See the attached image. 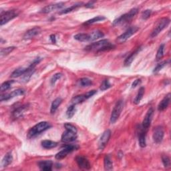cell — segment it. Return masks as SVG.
<instances>
[{
  "mask_svg": "<svg viewBox=\"0 0 171 171\" xmlns=\"http://www.w3.org/2000/svg\"><path fill=\"white\" fill-rule=\"evenodd\" d=\"M146 133H147V131L144 130L141 126V129H140L139 133H138L139 145L141 148H145L146 146Z\"/></svg>",
  "mask_w": 171,
  "mask_h": 171,
  "instance_id": "ffe728a7",
  "label": "cell"
},
{
  "mask_svg": "<svg viewBox=\"0 0 171 171\" xmlns=\"http://www.w3.org/2000/svg\"><path fill=\"white\" fill-rule=\"evenodd\" d=\"M78 148V147L74 145H66L63 146V149L56 154L55 158L56 160L60 161L66 157L69 153H72L74 150H76Z\"/></svg>",
  "mask_w": 171,
  "mask_h": 171,
  "instance_id": "52a82bcc",
  "label": "cell"
},
{
  "mask_svg": "<svg viewBox=\"0 0 171 171\" xmlns=\"http://www.w3.org/2000/svg\"><path fill=\"white\" fill-rule=\"evenodd\" d=\"M86 100H87V98H86V97L85 94H82V95H78V96L74 97L71 100V103H72V104H74V105H77L80 103H82Z\"/></svg>",
  "mask_w": 171,
  "mask_h": 171,
  "instance_id": "f1b7e54d",
  "label": "cell"
},
{
  "mask_svg": "<svg viewBox=\"0 0 171 171\" xmlns=\"http://www.w3.org/2000/svg\"><path fill=\"white\" fill-rule=\"evenodd\" d=\"M141 50H142V47H138L137 50H135L134 52H133V53L130 54V55L128 56L126 58V59L125 60V61H124V66H130V64H132V62L134 61L136 56H137V54L140 52H141Z\"/></svg>",
  "mask_w": 171,
  "mask_h": 171,
  "instance_id": "44dd1931",
  "label": "cell"
},
{
  "mask_svg": "<svg viewBox=\"0 0 171 171\" xmlns=\"http://www.w3.org/2000/svg\"><path fill=\"white\" fill-rule=\"evenodd\" d=\"M76 161L78 165L82 169L89 170L91 168V165L88 158L83 156H78L76 158Z\"/></svg>",
  "mask_w": 171,
  "mask_h": 171,
  "instance_id": "5bb4252c",
  "label": "cell"
},
{
  "mask_svg": "<svg viewBox=\"0 0 171 171\" xmlns=\"http://www.w3.org/2000/svg\"><path fill=\"white\" fill-rule=\"evenodd\" d=\"M29 108V104H26L22 105V106L17 108L14 112H13V116L15 118H18L23 116L25 112L28 110Z\"/></svg>",
  "mask_w": 171,
  "mask_h": 171,
  "instance_id": "2e32d148",
  "label": "cell"
},
{
  "mask_svg": "<svg viewBox=\"0 0 171 171\" xmlns=\"http://www.w3.org/2000/svg\"><path fill=\"white\" fill-rule=\"evenodd\" d=\"M50 40H51V41H52V42L53 43V44H56V36H55V35H51V36H50Z\"/></svg>",
  "mask_w": 171,
  "mask_h": 171,
  "instance_id": "7dc6e473",
  "label": "cell"
},
{
  "mask_svg": "<svg viewBox=\"0 0 171 171\" xmlns=\"http://www.w3.org/2000/svg\"><path fill=\"white\" fill-rule=\"evenodd\" d=\"M110 137L111 131L110 130H106L104 132L98 141V149L100 150H102L104 149V148L106 147L108 141H109Z\"/></svg>",
  "mask_w": 171,
  "mask_h": 171,
  "instance_id": "8fae6325",
  "label": "cell"
},
{
  "mask_svg": "<svg viewBox=\"0 0 171 171\" xmlns=\"http://www.w3.org/2000/svg\"><path fill=\"white\" fill-rule=\"evenodd\" d=\"M170 94L169 93V94L166 95L165 98L161 100V102L159 103L158 106V111L162 112L166 110L169 106V105L170 104Z\"/></svg>",
  "mask_w": 171,
  "mask_h": 171,
  "instance_id": "e0dca14e",
  "label": "cell"
},
{
  "mask_svg": "<svg viewBox=\"0 0 171 171\" xmlns=\"http://www.w3.org/2000/svg\"><path fill=\"white\" fill-rule=\"evenodd\" d=\"M104 169L106 170H112L113 169V163L109 156H106L104 159Z\"/></svg>",
  "mask_w": 171,
  "mask_h": 171,
  "instance_id": "f546056e",
  "label": "cell"
},
{
  "mask_svg": "<svg viewBox=\"0 0 171 171\" xmlns=\"http://www.w3.org/2000/svg\"><path fill=\"white\" fill-rule=\"evenodd\" d=\"M42 146L45 149H52L58 146V142H54L50 140H46V141H42Z\"/></svg>",
  "mask_w": 171,
  "mask_h": 171,
  "instance_id": "cb8c5ba5",
  "label": "cell"
},
{
  "mask_svg": "<svg viewBox=\"0 0 171 171\" xmlns=\"http://www.w3.org/2000/svg\"><path fill=\"white\" fill-rule=\"evenodd\" d=\"M141 83V79L136 80L133 83V84H132V88H136L137 86H138V84H140Z\"/></svg>",
  "mask_w": 171,
  "mask_h": 171,
  "instance_id": "f6af8a7d",
  "label": "cell"
},
{
  "mask_svg": "<svg viewBox=\"0 0 171 171\" xmlns=\"http://www.w3.org/2000/svg\"><path fill=\"white\" fill-rule=\"evenodd\" d=\"M123 108H124V101L122 100H118V102H116L112 112L111 116H110V122L112 124H114L117 121L118 119L120 117V114H121V112L123 110Z\"/></svg>",
  "mask_w": 171,
  "mask_h": 171,
  "instance_id": "5b68a950",
  "label": "cell"
},
{
  "mask_svg": "<svg viewBox=\"0 0 171 171\" xmlns=\"http://www.w3.org/2000/svg\"><path fill=\"white\" fill-rule=\"evenodd\" d=\"M76 111V105L74 104H71L68 108V110L66 111V116L68 118H72L74 115L75 114Z\"/></svg>",
  "mask_w": 171,
  "mask_h": 171,
  "instance_id": "836d02e7",
  "label": "cell"
},
{
  "mask_svg": "<svg viewBox=\"0 0 171 171\" xmlns=\"http://www.w3.org/2000/svg\"><path fill=\"white\" fill-rule=\"evenodd\" d=\"M77 138V133L74 132L66 130L62 135V142L64 143H68L76 141Z\"/></svg>",
  "mask_w": 171,
  "mask_h": 171,
  "instance_id": "4fadbf2b",
  "label": "cell"
},
{
  "mask_svg": "<svg viewBox=\"0 0 171 171\" xmlns=\"http://www.w3.org/2000/svg\"><path fill=\"white\" fill-rule=\"evenodd\" d=\"M94 2H89L88 3H86V4L85 5V6L86 7H89V8H91V7H94Z\"/></svg>",
  "mask_w": 171,
  "mask_h": 171,
  "instance_id": "bcb514c9",
  "label": "cell"
},
{
  "mask_svg": "<svg viewBox=\"0 0 171 171\" xmlns=\"http://www.w3.org/2000/svg\"><path fill=\"white\" fill-rule=\"evenodd\" d=\"M50 127H51V125H50V124L48 122L44 121L39 122L29 130L28 133V137L30 138L36 137V136L41 134L46 130H48Z\"/></svg>",
  "mask_w": 171,
  "mask_h": 171,
  "instance_id": "7a4b0ae2",
  "label": "cell"
},
{
  "mask_svg": "<svg viewBox=\"0 0 171 171\" xmlns=\"http://www.w3.org/2000/svg\"><path fill=\"white\" fill-rule=\"evenodd\" d=\"M25 94V90L22 88H19L17 90H15L13 92H11V93H8V94H4L1 95V101H7L9 100L11 98H14V97L19 96H23Z\"/></svg>",
  "mask_w": 171,
  "mask_h": 171,
  "instance_id": "7c38bea8",
  "label": "cell"
},
{
  "mask_svg": "<svg viewBox=\"0 0 171 171\" xmlns=\"http://www.w3.org/2000/svg\"><path fill=\"white\" fill-rule=\"evenodd\" d=\"M145 89L144 87H141L139 89L138 94H137V96H136L135 99L134 100V103L135 104H138L140 103V102H141V100L143 98L144 94H145Z\"/></svg>",
  "mask_w": 171,
  "mask_h": 171,
  "instance_id": "1f68e13d",
  "label": "cell"
},
{
  "mask_svg": "<svg viewBox=\"0 0 171 171\" xmlns=\"http://www.w3.org/2000/svg\"><path fill=\"white\" fill-rule=\"evenodd\" d=\"M115 47L114 45L112 44L108 40H102L94 43H92L90 45L87 46L85 50L88 52H101L108 51L113 49Z\"/></svg>",
  "mask_w": 171,
  "mask_h": 171,
  "instance_id": "6da1fadb",
  "label": "cell"
},
{
  "mask_svg": "<svg viewBox=\"0 0 171 171\" xmlns=\"http://www.w3.org/2000/svg\"><path fill=\"white\" fill-rule=\"evenodd\" d=\"M14 49L15 47H14V46H11V47H7L5 48H2L1 51H0V55H1V56L8 55V54L12 52Z\"/></svg>",
  "mask_w": 171,
  "mask_h": 171,
  "instance_id": "8d00e7d4",
  "label": "cell"
},
{
  "mask_svg": "<svg viewBox=\"0 0 171 171\" xmlns=\"http://www.w3.org/2000/svg\"><path fill=\"white\" fill-rule=\"evenodd\" d=\"M96 90H91V91H89L87 93H86L85 95H86V98L88 99V98H90V97H92V96H94L96 94Z\"/></svg>",
  "mask_w": 171,
  "mask_h": 171,
  "instance_id": "ee69618b",
  "label": "cell"
},
{
  "mask_svg": "<svg viewBox=\"0 0 171 171\" xmlns=\"http://www.w3.org/2000/svg\"><path fill=\"white\" fill-rule=\"evenodd\" d=\"M164 50H165V44H161L157 51V57H156L157 61H160L163 58V56H164Z\"/></svg>",
  "mask_w": 171,
  "mask_h": 171,
  "instance_id": "e575fe53",
  "label": "cell"
},
{
  "mask_svg": "<svg viewBox=\"0 0 171 171\" xmlns=\"http://www.w3.org/2000/svg\"><path fill=\"white\" fill-rule=\"evenodd\" d=\"M74 39L78 41L82 42H90V36H89V34H78L74 36Z\"/></svg>",
  "mask_w": 171,
  "mask_h": 171,
  "instance_id": "d4e9b609",
  "label": "cell"
},
{
  "mask_svg": "<svg viewBox=\"0 0 171 171\" xmlns=\"http://www.w3.org/2000/svg\"><path fill=\"white\" fill-rule=\"evenodd\" d=\"M138 30L139 28L137 26L130 27L129 28L127 29L125 32L123 33L122 35H120V36L117 38V39H116V42L118 43V44H122V43L125 42L132 36H133L134 34L137 33Z\"/></svg>",
  "mask_w": 171,
  "mask_h": 171,
  "instance_id": "8992f818",
  "label": "cell"
},
{
  "mask_svg": "<svg viewBox=\"0 0 171 171\" xmlns=\"http://www.w3.org/2000/svg\"><path fill=\"white\" fill-rule=\"evenodd\" d=\"M169 62V61H163V62H161V63H159L158 64H157V66L155 67V68L154 69L153 72L154 73H158V72H160L163 68H165L166 66V64H168Z\"/></svg>",
  "mask_w": 171,
  "mask_h": 171,
  "instance_id": "74e56055",
  "label": "cell"
},
{
  "mask_svg": "<svg viewBox=\"0 0 171 171\" xmlns=\"http://www.w3.org/2000/svg\"><path fill=\"white\" fill-rule=\"evenodd\" d=\"M111 86H112V85L109 82L108 80H104L102 82V84H101L100 89L102 91H104V90H108V89H109L110 88H111Z\"/></svg>",
  "mask_w": 171,
  "mask_h": 171,
  "instance_id": "f35d334b",
  "label": "cell"
},
{
  "mask_svg": "<svg viewBox=\"0 0 171 171\" xmlns=\"http://www.w3.org/2000/svg\"><path fill=\"white\" fill-rule=\"evenodd\" d=\"M89 36H90V42H93L96 40H98L100 38H103L104 35L101 31L95 30L93 31L90 34H89Z\"/></svg>",
  "mask_w": 171,
  "mask_h": 171,
  "instance_id": "603a6c76",
  "label": "cell"
},
{
  "mask_svg": "<svg viewBox=\"0 0 171 171\" xmlns=\"http://www.w3.org/2000/svg\"><path fill=\"white\" fill-rule=\"evenodd\" d=\"M153 114H154L153 108H149L145 116V118L143 120L142 126H141L143 129L146 131H148L150 126V124L151 122H152L153 117Z\"/></svg>",
  "mask_w": 171,
  "mask_h": 171,
  "instance_id": "9c48e42d",
  "label": "cell"
},
{
  "mask_svg": "<svg viewBox=\"0 0 171 171\" xmlns=\"http://www.w3.org/2000/svg\"><path fill=\"white\" fill-rule=\"evenodd\" d=\"M105 19H106V18H105V17L98 15V16L94 17V18H92L91 19H89V20L84 22L83 25L84 26H88V25H90V24H94V23H96V22L103 21V20H104Z\"/></svg>",
  "mask_w": 171,
  "mask_h": 171,
  "instance_id": "4dcf8cb0",
  "label": "cell"
},
{
  "mask_svg": "<svg viewBox=\"0 0 171 171\" xmlns=\"http://www.w3.org/2000/svg\"><path fill=\"white\" fill-rule=\"evenodd\" d=\"M64 127L66 128V130H71V131H73V132H74V133H77V128L74 126L72 125V124H71L66 123L64 124Z\"/></svg>",
  "mask_w": 171,
  "mask_h": 171,
  "instance_id": "7bdbcfd3",
  "label": "cell"
},
{
  "mask_svg": "<svg viewBox=\"0 0 171 171\" xmlns=\"http://www.w3.org/2000/svg\"><path fill=\"white\" fill-rule=\"evenodd\" d=\"M82 5H83V3L82 2H78V3H76V4L70 7H68V8L65 9L64 10H62L61 11H60V14H68L70 12H72V11L76 10L77 8H78V7H81Z\"/></svg>",
  "mask_w": 171,
  "mask_h": 171,
  "instance_id": "83f0119b",
  "label": "cell"
},
{
  "mask_svg": "<svg viewBox=\"0 0 171 171\" xmlns=\"http://www.w3.org/2000/svg\"><path fill=\"white\" fill-rule=\"evenodd\" d=\"M13 161V157L11 155V153H7L3 158L2 159V167L4 168V167H7L8 165H10Z\"/></svg>",
  "mask_w": 171,
  "mask_h": 171,
  "instance_id": "7402d4cb",
  "label": "cell"
},
{
  "mask_svg": "<svg viewBox=\"0 0 171 171\" xmlns=\"http://www.w3.org/2000/svg\"><path fill=\"white\" fill-rule=\"evenodd\" d=\"M14 82L13 80H10V81H7L3 82L2 85H1V92H3L5 91H7V90L11 88V86L12 84V83Z\"/></svg>",
  "mask_w": 171,
  "mask_h": 171,
  "instance_id": "d590c367",
  "label": "cell"
},
{
  "mask_svg": "<svg viewBox=\"0 0 171 171\" xmlns=\"http://www.w3.org/2000/svg\"><path fill=\"white\" fill-rule=\"evenodd\" d=\"M170 24V19L167 18H163L157 22V23L155 25L154 28L151 33L150 37L155 38L160 34L162 31L166 28L167 26Z\"/></svg>",
  "mask_w": 171,
  "mask_h": 171,
  "instance_id": "277c9868",
  "label": "cell"
},
{
  "mask_svg": "<svg viewBox=\"0 0 171 171\" xmlns=\"http://www.w3.org/2000/svg\"><path fill=\"white\" fill-rule=\"evenodd\" d=\"M151 13H152V11H151L150 10H145V11H142V15H141L142 18L143 19H149V18H150V16Z\"/></svg>",
  "mask_w": 171,
  "mask_h": 171,
  "instance_id": "b9f144b4",
  "label": "cell"
},
{
  "mask_svg": "<svg viewBox=\"0 0 171 171\" xmlns=\"http://www.w3.org/2000/svg\"><path fill=\"white\" fill-rule=\"evenodd\" d=\"M78 82H79V85L82 87L90 86L92 84V80L88 78H82L79 80Z\"/></svg>",
  "mask_w": 171,
  "mask_h": 171,
  "instance_id": "d6a6232c",
  "label": "cell"
},
{
  "mask_svg": "<svg viewBox=\"0 0 171 171\" xmlns=\"http://www.w3.org/2000/svg\"><path fill=\"white\" fill-rule=\"evenodd\" d=\"M138 10L137 8L132 9L131 10H130L129 12H128L125 14H123L121 15V16L116 18L113 22V26H120V25H124L127 24V23L131 21L132 19H133L135 15L138 14Z\"/></svg>",
  "mask_w": 171,
  "mask_h": 171,
  "instance_id": "3957f363",
  "label": "cell"
},
{
  "mask_svg": "<svg viewBox=\"0 0 171 171\" xmlns=\"http://www.w3.org/2000/svg\"><path fill=\"white\" fill-rule=\"evenodd\" d=\"M38 166L42 170L51 171L52 170L53 162L51 161H42L38 162Z\"/></svg>",
  "mask_w": 171,
  "mask_h": 171,
  "instance_id": "d6986e66",
  "label": "cell"
},
{
  "mask_svg": "<svg viewBox=\"0 0 171 171\" xmlns=\"http://www.w3.org/2000/svg\"><path fill=\"white\" fill-rule=\"evenodd\" d=\"M19 14V12L17 10H9L5 11V12L1 14V22L0 24L1 26L4 25L7 23H8L11 19L16 18Z\"/></svg>",
  "mask_w": 171,
  "mask_h": 171,
  "instance_id": "ba28073f",
  "label": "cell"
},
{
  "mask_svg": "<svg viewBox=\"0 0 171 171\" xmlns=\"http://www.w3.org/2000/svg\"><path fill=\"white\" fill-rule=\"evenodd\" d=\"M28 70V68H18L15 69V70L12 72L11 75V78H18L21 76H24L25 73Z\"/></svg>",
  "mask_w": 171,
  "mask_h": 171,
  "instance_id": "484cf974",
  "label": "cell"
},
{
  "mask_svg": "<svg viewBox=\"0 0 171 171\" xmlns=\"http://www.w3.org/2000/svg\"><path fill=\"white\" fill-rule=\"evenodd\" d=\"M64 7V3H56V4L46 6L41 10V12L44 14H48L50 12H52L54 11L61 10L62 8H63Z\"/></svg>",
  "mask_w": 171,
  "mask_h": 171,
  "instance_id": "9a60e30c",
  "label": "cell"
},
{
  "mask_svg": "<svg viewBox=\"0 0 171 171\" xmlns=\"http://www.w3.org/2000/svg\"><path fill=\"white\" fill-rule=\"evenodd\" d=\"M62 102V99L61 98H57L56 99L54 100L53 101V102L52 104L51 108H50V112L51 114H54L57 110L58 108L60 106V105Z\"/></svg>",
  "mask_w": 171,
  "mask_h": 171,
  "instance_id": "4316f807",
  "label": "cell"
},
{
  "mask_svg": "<svg viewBox=\"0 0 171 171\" xmlns=\"http://www.w3.org/2000/svg\"><path fill=\"white\" fill-rule=\"evenodd\" d=\"M62 74H61V73L55 74L52 77L51 80H50V83H51L52 86H54V84H55L56 82V81L60 80L62 78Z\"/></svg>",
  "mask_w": 171,
  "mask_h": 171,
  "instance_id": "60d3db41",
  "label": "cell"
},
{
  "mask_svg": "<svg viewBox=\"0 0 171 171\" xmlns=\"http://www.w3.org/2000/svg\"><path fill=\"white\" fill-rule=\"evenodd\" d=\"M165 132L163 128L161 126H157L154 129L153 134V141L155 143L160 144L162 142L163 138H164Z\"/></svg>",
  "mask_w": 171,
  "mask_h": 171,
  "instance_id": "30bf717a",
  "label": "cell"
},
{
  "mask_svg": "<svg viewBox=\"0 0 171 171\" xmlns=\"http://www.w3.org/2000/svg\"><path fill=\"white\" fill-rule=\"evenodd\" d=\"M40 32H41V29L39 28V27H35V28L27 31L24 36V40L32 39L40 34Z\"/></svg>",
  "mask_w": 171,
  "mask_h": 171,
  "instance_id": "ac0fdd59",
  "label": "cell"
},
{
  "mask_svg": "<svg viewBox=\"0 0 171 171\" xmlns=\"http://www.w3.org/2000/svg\"><path fill=\"white\" fill-rule=\"evenodd\" d=\"M162 161L165 168H169V167H170V161L168 156H166V155H163L162 157Z\"/></svg>",
  "mask_w": 171,
  "mask_h": 171,
  "instance_id": "ab89813d",
  "label": "cell"
}]
</instances>
